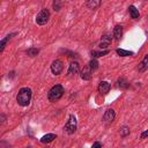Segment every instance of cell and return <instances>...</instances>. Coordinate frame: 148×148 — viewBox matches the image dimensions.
<instances>
[{"mask_svg": "<svg viewBox=\"0 0 148 148\" xmlns=\"http://www.w3.org/2000/svg\"><path fill=\"white\" fill-rule=\"evenodd\" d=\"M31 96H32L31 89L28 87H23L18 90V94L16 96V102L21 106H27L31 101Z\"/></svg>", "mask_w": 148, "mask_h": 148, "instance_id": "cell-1", "label": "cell"}, {"mask_svg": "<svg viewBox=\"0 0 148 148\" xmlns=\"http://www.w3.org/2000/svg\"><path fill=\"white\" fill-rule=\"evenodd\" d=\"M64 92H65L64 87H62L61 84H56V86H53V87L49 90V92H47V98H49V101L52 102V103H53V102H57L58 99H60V98L62 97Z\"/></svg>", "mask_w": 148, "mask_h": 148, "instance_id": "cell-2", "label": "cell"}, {"mask_svg": "<svg viewBox=\"0 0 148 148\" xmlns=\"http://www.w3.org/2000/svg\"><path fill=\"white\" fill-rule=\"evenodd\" d=\"M76 127H77V124H76V118L74 114H71L68 117V120L67 123L65 124L64 126V130L67 134H73L75 131H76Z\"/></svg>", "mask_w": 148, "mask_h": 148, "instance_id": "cell-3", "label": "cell"}, {"mask_svg": "<svg viewBox=\"0 0 148 148\" xmlns=\"http://www.w3.org/2000/svg\"><path fill=\"white\" fill-rule=\"evenodd\" d=\"M49 18H50V12L49 9L46 8H43L36 16V23L39 24V25H44L49 22Z\"/></svg>", "mask_w": 148, "mask_h": 148, "instance_id": "cell-4", "label": "cell"}, {"mask_svg": "<svg viewBox=\"0 0 148 148\" xmlns=\"http://www.w3.org/2000/svg\"><path fill=\"white\" fill-rule=\"evenodd\" d=\"M64 69V62L60 60V59H56L52 61L51 64V72L54 74V75H59Z\"/></svg>", "mask_w": 148, "mask_h": 148, "instance_id": "cell-5", "label": "cell"}, {"mask_svg": "<svg viewBox=\"0 0 148 148\" xmlns=\"http://www.w3.org/2000/svg\"><path fill=\"white\" fill-rule=\"evenodd\" d=\"M116 118V112L113 109H108L105 112H104V116H103V123L105 125H110Z\"/></svg>", "mask_w": 148, "mask_h": 148, "instance_id": "cell-6", "label": "cell"}, {"mask_svg": "<svg viewBox=\"0 0 148 148\" xmlns=\"http://www.w3.org/2000/svg\"><path fill=\"white\" fill-rule=\"evenodd\" d=\"M111 42H112V38H111V36L110 35H104L102 38H101V40H99V44H98V47L101 49V50H105L106 47H109V45L111 44Z\"/></svg>", "mask_w": 148, "mask_h": 148, "instance_id": "cell-7", "label": "cell"}, {"mask_svg": "<svg viewBox=\"0 0 148 148\" xmlns=\"http://www.w3.org/2000/svg\"><path fill=\"white\" fill-rule=\"evenodd\" d=\"M91 74H92V69L90 68L89 65H88V66H84V67L81 69V72H80L81 79H82V80H86V81H88V80L91 79Z\"/></svg>", "mask_w": 148, "mask_h": 148, "instance_id": "cell-8", "label": "cell"}, {"mask_svg": "<svg viewBox=\"0 0 148 148\" xmlns=\"http://www.w3.org/2000/svg\"><path fill=\"white\" fill-rule=\"evenodd\" d=\"M79 69H80V66H79V62L77 61H72L68 66V69H67V74L69 76H73L75 74L79 73Z\"/></svg>", "mask_w": 148, "mask_h": 148, "instance_id": "cell-9", "label": "cell"}, {"mask_svg": "<svg viewBox=\"0 0 148 148\" xmlns=\"http://www.w3.org/2000/svg\"><path fill=\"white\" fill-rule=\"evenodd\" d=\"M110 83L106 82V81H101L99 84H98V92L102 94V95H106L110 90Z\"/></svg>", "mask_w": 148, "mask_h": 148, "instance_id": "cell-10", "label": "cell"}, {"mask_svg": "<svg viewBox=\"0 0 148 148\" xmlns=\"http://www.w3.org/2000/svg\"><path fill=\"white\" fill-rule=\"evenodd\" d=\"M148 69V53L145 56V58L140 61V64L138 65V71L140 72V73H143V72H146Z\"/></svg>", "mask_w": 148, "mask_h": 148, "instance_id": "cell-11", "label": "cell"}, {"mask_svg": "<svg viewBox=\"0 0 148 148\" xmlns=\"http://www.w3.org/2000/svg\"><path fill=\"white\" fill-rule=\"evenodd\" d=\"M121 36H123V27L120 24H117L113 28V37L116 40H120Z\"/></svg>", "mask_w": 148, "mask_h": 148, "instance_id": "cell-12", "label": "cell"}, {"mask_svg": "<svg viewBox=\"0 0 148 148\" xmlns=\"http://www.w3.org/2000/svg\"><path fill=\"white\" fill-rule=\"evenodd\" d=\"M101 3H102V0H87V7L92 10L98 8L101 6Z\"/></svg>", "mask_w": 148, "mask_h": 148, "instance_id": "cell-13", "label": "cell"}, {"mask_svg": "<svg viewBox=\"0 0 148 148\" xmlns=\"http://www.w3.org/2000/svg\"><path fill=\"white\" fill-rule=\"evenodd\" d=\"M128 13H130L131 17H132V18H134V20H136V18H139V17H140L139 10H138L133 5H131V6L128 7Z\"/></svg>", "mask_w": 148, "mask_h": 148, "instance_id": "cell-14", "label": "cell"}, {"mask_svg": "<svg viewBox=\"0 0 148 148\" xmlns=\"http://www.w3.org/2000/svg\"><path fill=\"white\" fill-rule=\"evenodd\" d=\"M56 138H57L56 134H53V133H49V134L44 135V136L40 139V142H43V143H50V142H52Z\"/></svg>", "mask_w": 148, "mask_h": 148, "instance_id": "cell-15", "label": "cell"}, {"mask_svg": "<svg viewBox=\"0 0 148 148\" xmlns=\"http://www.w3.org/2000/svg\"><path fill=\"white\" fill-rule=\"evenodd\" d=\"M116 52L120 57H130V56H133V52L132 51H127V50H124V49H117Z\"/></svg>", "mask_w": 148, "mask_h": 148, "instance_id": "cell-16", "label": "cell"}, {"mask_svg": "<svg viewBox=\"0 0 148 148\" xmlns=\"http://www.w3.org/2000/svg\"><path fill=\"white\" fill-rule=\"evenodd\" d=\"M14 35H15V34H9V35H7V36H6V37L0 42V52H2V51L5 50V45H6V43H7V42H8V40L14 36Z\"/></svg>", "mask_w": 148, "mask_h": 148, "instance_id": "cell-17", "label": "cell"}, {"mask_svg": "<svg viewBox=\"0 0 148 148\" xmlns=\"http://www.w3.org/2000/svg\"><path fill=\"white\" fill-rule=\"evenodd\" d=\"M109 53V50H101V51H91V56L94 58H98V57H103L105 54Z\"/></svg>", "mask_w": 148, "mask_h": 148, "instance_id": "cell-18", "label": "cell"}, {"mask_svg": "<svg viewBox=\"0 0 148 148\" xmlns=\"http://www.w3.org/2000/svg\"><path fill=\"white\" fill-rule=\"evenodd\" d=\"M118 86H119V88H121V89H127V88L130 87V83H128L124 77H119V79H118Z\"/></svg>", "mask_w": 148, "mask_h": 148, "instance_id": "cell-19", "label": "cell"}, {"mask_svg": "<svg viewBox=\"0 0 148 148\" xmlns=\"http://www.w3.org/2000/svg\"><path fill=\"white\" fill-rule=\"evenodd\" d=\"M38 52H39V50L36 49V47H29V49L25 51V53H27L29 57H36V56L38 54Z\"/></svg>", "mask_w": 148, "mask_h": 148, "instance_id": "cell-20", "label": "cell"}, {"mask_svg": "<svg viewBox=\"0 0 148 148\" xmlns=\"http://www.w3.org/2000/svg\"><path fill=\"white\" fill-rule=\"evenodd\" d=\"M130 134V127L128 126H123L120 127V135L121 136H126Z\"/></svg>", "mask_w": 148, "mask_h": 148, "instance_id": "cell-21", "label": "cell"}, {"mask_svg": "<svg viewBox=\"0 0 148 148\" xmlns=\"http://www.w3.org/2000/svg\"><path fill=\"white\" fill-rule=\"evenodd\" d=\"M53 9L56 12H59L60 8H61V0H53Z\"/></svg>", "mask_w": 148, "mask_h": 148, "instance_id": "cell-22", "label": "cell"}, {"mask_svg": "<svg viewBox=\"0 0 148 148\" xmlns=\"http://www.w3.org/2000/svg\"><path fill=\"white\" fill-rule=\"evenodd\" d=\"M89 66H90V68H91L92 71H95V69L98 68V61H97L96 59H91L90 62H89Z\"/></svg>", "mask_w": 148, "mask_h": 148, "instance_id": "cell-23", "label": "cell"}, {"mask_svg": "<svg viewBox=\"0 0 148 148\" xmlns=\"http://www.w3.org/2000/svg\"><path fill=\"white\" fill-rule=\"evenodd\" d=\"M147 136H148V130H146L145 132L141 133V139H145V138H147Z\"/></svg>", "mask_w": 148, "mask_h": 148, "instance_id": "cell-24", "label": "cell"}, {"mask_svg": "<svg viewBox=\"0 0 148 148\" xmlns=\"http://www.w3.org/2000/svg\"><path fill=\"white\" fill-rule=\"evenodd\" d=\"M101 147H102V143H99V142H95L92 145V148H101Z\"/></svg>", "mask_w": 148, "mask_h": 148, "instance_id": "cell-25", "label": "cell"}, {"mask_svg": "<svg viewBox=\"0 0 148 148\" xmlns=\"http://www.w3.org/2000/svg\"><path fill=\"white\" fill-rule=\"evenodd\" d=\"M5 119H6V117H5V114H3V113H1V123H2V124L5 123Z\"/></svg>", "mask_w": 148, "mask_h": 148, "instance_id": "cell-26", "label": "cell"}]
</instances>
